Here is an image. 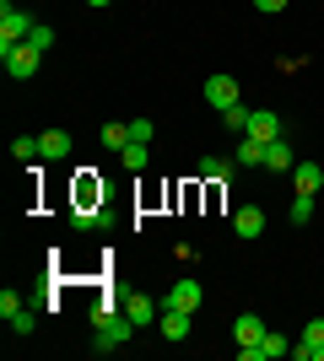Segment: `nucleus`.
Segmentation results:
<instances>
[{"label":"nucleus","mask_w":324,"mask_h":361,"mask_svg":"<svg viewBox=\"0 0 324 361\" xmlns=\"http://www.w3.org/2000/svg\"><path fill=\"white\" fill-rule=\"evenodd\" d=\"M92 329H97V345H92V350H97V356H108V350L130 345V340H136V329H140V324H136V318H130V313H124V307H119V313L97 318Z\"/></svg>","instance_id":"1"},{"label":"nucleus","mask_w":324,"mask_h":361,"mask_svg":"<svg viewBox=\"0 0 324 361\" xmlns=\"http://www.w3.org/2000/svg\"><path fill=\"white\" fill-rule=\"evenodd\" d=\"M38 60H44V54H38L32 44H6V49H0V65H6V71H11L16 81L38 75Z\"/></svg>","instance_id":"2"},{"label":"nucleus","mask_w":324,"mask_h":361,"mask_svg":"<svg viewBox=\"0 0 324 361\" xmlns=\"http://www.w3.org/2000/svg\"><path fill=\"white\" fill-rule=\"evenodd\" d=\"M28 32H32V16L16 11L11 0H0V49L6 44H28Z\"/></svg>","instance_id":"3"},{"label":"nucleus","mask_w":324,"mask_h":361,"mask_svg":"<svg viewBox=\"0 0 324 361\" xmlns=\"http://www.w3.org/2000/svg\"><path fill=\"white\" fill-rule=\"evenodd\" d=\"M248 140H260V146H270V140H281L287 135V124H281V114H270V108H254L248 114V130H244Z\"/></svg>","instance_id":"4"},{"label":"nucleus","mask_w":324,"mask_h":361,"mask_svg":"<svg viewBox=\"0 0 324 361\" xmlns=\"http://www.w3.org/2000/svg\"><path fill=\"white\" fill-rule=\"evenodd\" d=\"M205 302V291H200V281L195 275H184V281H173V291L162 297V307H179V313H195Z\"/></svg>","instance_id":"5"},{"label":"nucleus","mask_w":324,"mask_h":361,"mask_svg":"<svg viewBox=\"0 0 324 361\" xmlns=\"http://www.w3.org/2000/svg\"><path fill=\"white\" fill-rule=\"evenodd\" d=\"M205 103H211L216 114H227L232 103H244V97H238V81H232V75H205Z\"/></svg>","instance_id":"6"},{"label":"nucleus","mask_w":324,"mask_h":361,"mask_svg":"<svg viewBox=\"0 0 324 361\" xmlns=\"http://www.w3.org/2000/svg\"><path fill=\"white\" fill-rule=\"evenodd\" d=\"M119 307H124V313H130V318H136L140 329L162 318V302H152V297H146V291H124V297H119Z\"/></svg>","instance_id":"7"},{"label":"nucleus","mask_w":324,"mask_h":361,"mask_svg":"<svg viewBox=\"0 0 324 361\" xmlns=\"http://www.w3.org/2000/svg\"><path fill=\"white\" fill-rule=\"evenodd\" d=\"M292 167H297V151H292V140H287V135L265 146V173H292Z\"/></svg>","instance_id":"8"},{"label":"nucleus","mask_w":324,"mask_h":361,"mask_svg":"<svg viewBox=\"0 0 324 361\" xmlns=\"http://www.w3.org/2000/svg\"><path fill=\"white\" fill-rule=\"evenodd\" d=\"M189 318L195 313H179V307H162V318H157V329H162V340H189Z\"/></svg>","instance_id":"9"},{"label":"nucleus","mask_w":324,"mask_h":361,"mask_svg":"<svg viewBox=\"0 0 324 361\" xmlns=\"http://www.w3.org/2000/svg\"><path fill=\"white\" fill-rule=\"evenodd\" d=\"M232 232H238L244 243H254V238L265 232V211H260V205H244V211L232 216Z\"/></svg>","instance_id":"10"},{"label":"nucleus","mask_w":324,"mask_h":361,"mask_svg":"<svg viewBox=\"0 0 324 361\" xmlns=\"http://www.w3.org/2000/svg\"><path fill=\"white\" fill-rule=\"evenodd\" d=\"M265 334H270V329H265V318H260V313H244L238 324H232V340H238V345H260Z\"/></svg>","instance_id":"11"},{"label":"nucleus","mask_w":324,"mask_h":361,"mask_svg":"<svg viewBox=\"0 0 324 361\" xmlns=\"http://www.w3.org/2000/svg\"><path fill=\"white\" fill-rule=\"evenodd\" d=\"M292 183H297V195H319V189H324V167L319 162H297Z\"/></svg>","instance_id":"12"},{"label":"nucleus","mask_w":324,"mask_h":361,"mask_svg":"<svg viewBox=\"0 0 324 361\" xmlns=\"http://www.w3.org/2000/svg\"><path fill=\"white\" fill-rule=\"evenodd\" d=\"M38 146H44V162H60V157H71V146H76V140L65 135V130H44V135H38Z\"/></svg>","instance_id":"13"},{"label":"nucleus","mask_w":324,"mask_h":361,"mask_svg":"<svg viewBox=\"0 0 324 361\" xmlns=\"http://www.w3.org/2000/svg\"><path fill=\"white\" fill-rule=\"evenodd\" d=\"M232 157H200V178L205 183H232Z\"/></svg>","instance_id":"14"},{"label":"nucleus","mask_w":324,"mask_h":361,"mask_svg":"<svg viewBox=\"0 0 324 361\" xmlns=\"http://www.w3.org/2000/svg\"><path fill=\"white\" fill-rule=\"evenodd\" d=\"M232 162H238V167H265V146H260V140H238V146H232Z\"/></svg>","instance_id":"15"},{"label":"nucleus","mask_w":324,"mask_h":361,"mask_svg":"<svg viewBox=\"0 0 324 361\" xmlns=\"http://www.w3.org/2000/svg\"><path fill=\"white\" fill-rule=\"evenodd\" d=\"M97 140H103L108 151H124V146H130V124H103V130H97Z\"/></svg>","instance_id":"16"},{"label":"nucleus","mask_w":324,"mask_h":361,"mask_svg":"<svg viewBox=\"0 0 324 361\" xmlns=\"http://www.w3.org/2000/svg\"><path fill=\"white\" fill-rule=\"evenodd\" d=\"M11 157H16V162H38V157H44L38 135H16V140H11Z\"/></svg>","instance_id":"17"},{"label":"nucleus","mask_w":324,"mask_h":361,"mask_svg":"<svg viewBox=\"0 0 324 361\" xmlns=\"http://www.w3.org/2000/svg\"><path fill=\"white\" fill-rule=\"evenodd\" d=\"M260 350H265V361H276V356H292V340L270 329V334H265V340H260Z\"/></svg>","instance_id":"18"},{"label":"nucleus","mask_w":324,"mask_h":361,"mask_svg":"<svg viewBox=\"0 0 324 361\" xmlns=\"http://www.w3.org/2000/svg\"><path fill=\"white\" fill-rule=\"evenodd\" d=\"M119 162H124V173H146V146H140V140H130V146L119 151Z\"/></svg>","instance_id":"19"},{"label":"nucleus","mask_w":324,"mask_h":361,"mask_svg":"<svg viewBox=\"0 0 324 361\" xmlns=\"http://www.w3.org/2000/svg\"><path fill=\"white\" fill-rule=\"evenodd\" d=\"M313 221V195H292V226H308Z\"/></svg>","instance_id":"20"},{"label":"nucleus","mask_w":324,"mask_h":361,"mask_svg":"<svg viewBox=\"0 0 324 361\" xmlns=\"http://www.w3.org/2000/svg\"><path fill=\"white\" fill-rule=\"evenodd\" d=\"M28 44L38 49V54H44V49H54V27H49V22H32V32H28Z\"/></svg>","instance_id":"21"},{"label":"nucleus","mask_w":324,"mask_h":361,"mask_svg":"<svg viewBox=\"0 0 324 361\" xmlns=\"http://www.w3.org/2000/svg\"><path fill=\"white\" fill-rule=\"evenodd\" d=\"M248 114H254V108H244V103H232L227 114H222V124H227V130H238V135H244V130H248Z\"/></svg>","instance_id":"22"},{"label":"nucleus","mask_w":324,"mask_h":361,"mask_svg":"<svg viewBox=\"0 0 324 361\" xmlns=\"http://www.w3.org/2000/svg\"><path fill=\"white\" fill-rule=\"evenodd\" d=\"M152 135H157V124H152V119H130V140H140V146H152Z\"/></svg>","instance_id":"23"},{"label":"nucleus","mask_w":324,"mask_h":361,"mask_svg":"<svg viewBox=\"0 0 324 361\" xmlns=\"http://www.w3.org/2000/svg\"><path fill=\"white\" fill-rule=\"evenodd\" d=\"M11 329H16V334H32V329H38V313H32V307H16Z\"/></svg>","instance_id":"24"},{"label":"nucleus","mask_w":324,"mask_h":361,"mask_svg":"<svg viewBox=\"0 0 324 361\" xmlns=\"http://www.w3.org/2000/svg\"><path fill=\"white\" fill-rule=\"evenodd\" d=\"M16 307H22V297H16V291L6 286V291H0V318H6V324H11V318H16Z\"/></svg>","instance_id":"25"},{"label":"nucleus","mask_w":324,"mask_h":361,"mask_svg":"<svg viewBox=\"0 0 324 361\" xmlns=\"http://www.w3.org/2000/svg\"><path fill=\"white\" fill-rule=\"evenodd\" d=\"M254 11H265V16H281V11H287V0H254Z\"/></svg>","instance_id":"26"},{"label":"nucleus","mask_w":324,"mask_h":361,"mask_svg":"<svg viewBox=\"0 0 324 361\" xmlns=\"http://www.w3.org/2000/svg\"><path fill=\"white\" fill-rule=\"evenodd\" d=\"M87 6H114V0H87Z\"/></svg>","instance_id":"27"}]
</instances>
